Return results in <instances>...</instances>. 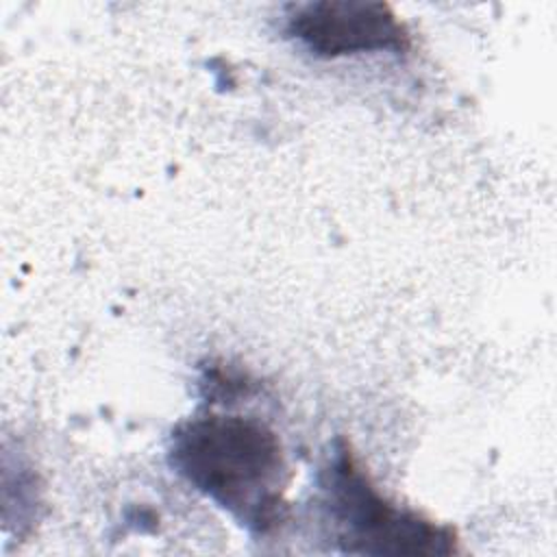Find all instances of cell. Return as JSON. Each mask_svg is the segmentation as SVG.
Wrapping results in <instances>:
<instances>
[{
	"label": "cell",
	"mask_w": 557,
	"mask_h": 557,
	"mask_svg": "<svg viewBox=\"0 0 557 557\" xmlns=\"http://www.w3.org/2000/svg\"><path fill=\"white\" fill-rule=\"evenodd\" d=\"M170 466L242 527L265 535L287 518L289 468L278 435L257 418L205 413L170 437Z\"/></svg>",
	"instance_id": "cell-1"
},
{
	"label": "cell",
	"mask_w": 557,
	"mask_h": 557,
	"mask_svg": "<svg viewBox=\"0 0 557 557\" xmlns=\"http://www.w3.org/2000/svg\"><path fill=\"white\" fill-rule=\"evenodd\" d=\"M318 490L322 518L342 553L376 557L457 553L455 529L387 500L342 437L318 472Z\"/></svg>",
	"instance_id": "cell-2"
},
{
	"label": "cell",
	"mask_w": 557,
	"mask_h": 557,
	"mask_svg": "<svg viewBox=\"0 0 557 557\" xmlns=\"http://www.w3.org/2000/svg\"><path fill=\"white\" fill-rule=\"evenodd\" d=\"M285 30L311 54L337 59L359 52H407L411 37L387 2L318 0L287 7Z\"/></svg>",
	"instance_id": "cell-3"
}]
</instances>
